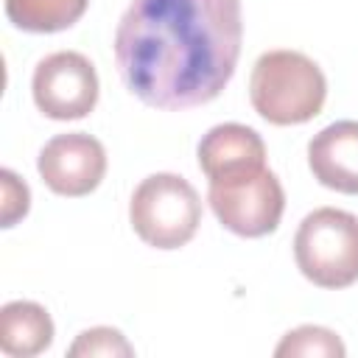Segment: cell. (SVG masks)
<instances>
[{"instance_id": "1", "label": "cell", "mask_w": 358, "mask_h": 358, "mask_svg": "<svg viewBox=\"0 0 358 358\" xmlns=\"http://www.w3.org/2000/svg\"><path fill=\"white\" fill-rule=\"evenodd\" d=\"M241 42V0H131L112 48L134 98L179 112L221 95L235 76Z\"/></svg>"}, {"instance_id": "2", "label": "cell", "mask_w": 358, "mask_h": 358, "mask_svg": "<svg viewBox=\"0 0 358 358\" xmlns=\"http://www.w3.org/2000/svg\"><path fill=\"white\" fill-rule=\"evenodd\" d=\"M327 98V78L322 67L288 48L257 56L249 76V101L255 112L271 126H299L313 120Z\"/></svg>"}, {"instance_id": "3", "label": "cell", "mask_w": 358, "mask_h": 358, "mask_svg": "<svg viewBox=\"0 0 358 358\" xmlns=\"http://www.w3.org/2000/svg\"><path fill=\"white\" fill-rule=\"evenodd\" d=\"M294 260L319 288L338 291L358 282V215L338 207L308 213L294 235Z\"/></svg>"}, {"instance_id": "4", "label": "cell", "mask_w": 358, "mask_h": 358, "mask_svg": "<svg viewBox=\"0 0 358 358\" xmlns=\"http://www.w3.org/2000/svg\"><path fill=\"white\" fill-rule=\"evenodd\" d=\"M129 224L145 246L179 249L193 241L201 224V199L185 176L151 173L129 199Z\"/></svg>"}, {"instance_id": "5", "label": "cell", "mask_w": 358, "mask_h": 358, "mask_svg": "<svg viewBox=\"0 0 358 358\" xmlns=\"http://www.w3.org/2000/svg\"><path fill=\"white\" fill-rule=\"evenodd\" d=\"M207 201L218 224L238 238H263L280 227L285 190L274 171L252 165L218 179H207Z\"/></svg>"}, {"instance_id": "6", "label": "cell", "mask_w": 358, "mask_h": 358, "mask_svg": "<svg viewBox=\"0 0 358 358\" xmlns=\"http://www.w3.org/2000/svg\"><path fill=\"white\" fill-rule=\"evenodd\" d=\"M31 92L36 109L50 120H81L98 103L95 64L78 50H56L36 62Z\"/></svg>"}, {"instance_id": "7", "label": "cell", "mask_w": 358, "mask_h": 358, "mask_svg": "<svg viewBox=\"0 0 358 358\" xmlns=\"http://www.w3.org/2000/svg\"><path fill=\"white\" fill-rule=\"evenodd\" d=\"M36 171L56 196H90L106 173V148L87 131L56 134L42 145Z\"/></svg>"}, {"instance_id": "8", "label": "cell", "mask_w": 358, "mask_h": 358, "mask_svg": "<svg viewBox=\"0 0 358 358\" xmlns=\"http://www.w3.org/2000/svg\"><path fill=\"white\" fill-rule=\"evenodd\" d=\"M313 179L336 193L358 196V120H336L308 143Z\"/></svg>"}, {"instance_id": "9", "label": "cell", "mask_w": 358, "mask_h": 358, "mask_svg": "<svg viewBox=\"0 0 358 358\" xmlns=\"http://www.w3.org/2000/svg\"><path fill=\"white\" fill-rule=\"evenodd\" d=\"M196 159L207 179H218L252 165H266V143L243 123H218L199 140Z\"/></svg>"}, {"instance_id": "10", "label": "cell", "mask_w": 358, "mask_h": 358, "mask_svg": "<svg viewBox=\"0 0 358 358\" xmlns=\"http://www.w3.org/2000/svg\"><path fill=\"white\" fill-rule=\"evenodd\" d=\"M53 344L50 313L31 299H14L0 308V350L11 358H34Z\"/></svg>"}, {"instance_id": "11", "label": "cell", "mask_w": 358, "mask_h": 358, "mask_svg": "<svg viewBox=\"0 0 358 358\" xmlns=\"http://www.w3.org/2000/svg\"><path fill=\"white\" fill-rule=\"evenodd\" d=\"M90 0H6V17L28 34H56L76 25Z\"/></svg>"}, {"instance_id": "12", "label": "cell", "mask_w": 358, "mask_h": 358, "mask_svg": "<svg viewBox=\"0 0 358 358\" xmlns=\"http://www.w3.org/2000/svg\"><path fill=\"white\" fill-rule=\"evenodd\" d=\"M347 347L341 344V338L327 330V327H319V324H302L296 330H288L282 336V341L274 347V355L277 358H285V355H344Z\"/></svg>"}, {"instance_id": "13", "label": "cell", "mask_w": 358, "mask_h": 358, "mask_svg": "<svg viewBox=\"0 0 358 358\" xmlns=\"http://www.w3.org/2000/svg\"><path fill=\"white\" fill-rule=\"evenodd\" d=\"M67 352L73 358H81V355H134L126 336L115 327H90V330L78 333V338L70 344Z\"/></svg>"}, {"instance_id": "14", "label": "cell", "mask_w": 358, "mask_h": 358, "mask_svg": "<svg viewBox=\"0 0 358 358\" xmlns=\"http://www.w3.org/2000/svg\"><path fill=\"white\" fill-rule=\"evenodd\" d=\"M0 227H14L20 218L28 215L31 210V190L28 185L11 171V168H3L0 171Z\"/></svg>"}]
</instances>
